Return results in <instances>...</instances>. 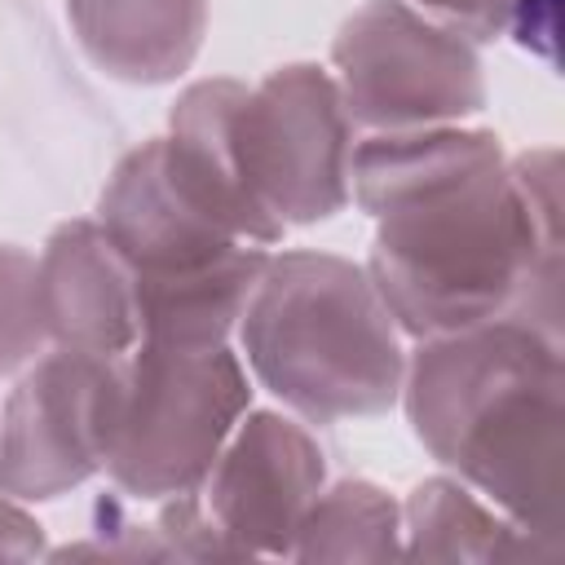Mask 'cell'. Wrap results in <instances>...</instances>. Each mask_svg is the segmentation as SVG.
<instances>
[{
    "label": "cell",
    "instance_id": "obj_5",
    "mask_svg": "<svg viewBox=\"0 0 565 565\" xmlns=\"http://www.w3.org/2000/svg\"><path fill=\"white\" fill-rule=\"evenodd\" d=\"M331 79L366 132L468 124L486 106L477 44L406 0H366L340 22Z\"/></svg>",
    "mask_w": 565,
    "mask_h": 565
},
{
    "label": "cell",
    "instance_id": "obj_13",
    "mask_svg": "<svg viewBox=\"0 0 565 565\" xmlns=\"http://www.w3.org/2000/svg\"><path fill=\"white\" fill-rule=\"evenodd\" d=\"M402 556L406 561H556L561 547L516 525L490 499H481L459 477L441 472L419 481L402 499Z\"/></svg>",
    "mask_w": 565,
    "mask_h": 565
},
{
    "label": "cell",
    "instance_id": "obj_3",
    "mask_svg": "<svg viewBox=\"0 0 565 565\" xmlns=\"http://www.w3.org/2000/svg\"><path fill=\"white\" fill-rule=\"evenodd\" d=\"M234 340L252 384L305 424L375 419L397 406L406 335L349 256L269 252Z\"/></svg>",
    "mask_w": 565,
    "mask_h": 565
},
{
    "label": "cell",
    "instance_id": "obj_9",
    "mask_svg": "<svg viewBox=\"0 0 565 565\" xmlns=\"http://www.w3.org/2000/svg\"><path fill=\"white\" fill-rule=\"evenodd\" d=\"M40 313L53 349L124 358L141 340L137 269L97 225V216L62 221L40 256Z\"/></svg>",
    "mask_w": 565,
    "mask_h": 565
},
{
    "label": "cell",
    "instance_id": "obj_20",
    "mask_svg": "<svg viewBox=\"0 0 565 565\" xmlns=\"http://www.w3.org/2000/svg\"><path fill=\"white\" fill-rule=\"evenodd\" d=\"M508 35L534 57L556 62V0H521Z\"/></svg>",
    "mask_w": 565,
    "mask_h": 565
},
{
    "label": "cell",
    "instance_id": "obj_8",
    "mask_svg": "<svg viewBox=\"0 0 565 565\" xmlns=\"http://www.w3.org/2000/svg\"><path fill=\"white\" fill-rule=\"evenodd\" d=\"M327 486V455L305 419L287 411H256L234 424L199 499L230 547V561L282 556L291 561L296 530Z\"/></svg>",
    "mask_w": 565,
    "mask_h": 565
},
{
    "label": "cell",
    "instance_id": "obj_17",
    "mask_svg": "<svg viewBox=\"0 0 565 565\" xmlns=\"http://www.w3.org/2000/svg\"><path fill=\"white\" fill-rule=\"evenodd\" d=\"M79 556H106V561H172L154 521H137L128 508H124V494H102L88 512V525L79 539L62 543V547H49L44 561H79Z\"/></svg>",
    "mask_w": 565,
    "mask_h": 565
},
{
    "label": "cell",
    "instance_id": "obj_10",
    "mask_svg": "<svg viewBox=\"0 0 565 565\" xmlns=\"http://www.w3.org/2000/svg\"><path fill=\"white\" fill-rule=\"evenodd\" d=\"M243 102H247L243 79H230V75L194 79L190 88L177 93L168 110V132L159 141H163V159L172 177L181 181V190L225 234L243 243L278 247L287 230L260 207L247 181V163H243V141H238Z\"/></svg>",
    "mask_w": 565,
    "mask_h": 565
},
{
    "label": "cell",
    "instance_id": "obj_7",
    "mask_svg": "<svg viewBox=\"0 0 565 565\" xmlns=\"http://www.w3.org/2000/svg\"><path fill=\"white\" fill-rule=\"evenodd\" d=\"M119 358L44 349L0 406V490L49 503L106 468Z\"/></svg>",
    "mask_w": 565,
    "mask_h": 565
},
{
    "label": "cell",
    "instance_id": "obj_18",
    "mask_svg": "<svg viewBox=\"0 0 565 565\" xmlns=\"http://www.w3.org/2000/svg\"><path fill=\"white\" fill-rule=\"evenodd\" d=\"M406 4H415L428 18H437L441 26L459 31L472 44L503 40L512 31L516 9H521V0H406Z\"/></svg>",
    "mask_w": 565,
    "mask_h": 565
},
{
    "label": "cell",
    "instance_id": "obj_14",
    "mask_svg": "<svg viewBox=\"0 0 565 565\" xmlns=\"http://www.w3.org/2000/svg\"><path fill=\"white\" fill-rule=\"evenodd\" d=\"M269 252L274 247L238 243L234 252H225L199 269H181V274H163V278H137L141 340H163V344H225V340H234V327L247 309V296H252Z\"/></svg>",
    "mask_w": 565,
    "mask_h": 565
},
{
    "label": "cell",
    "instance_id": "obj_19",
    "mask_svg": "<svg viewBox=\"0 0 565 565\" xmlns=\"http://www.w3.org/2000/svg\"><path fill=\"white\" fill-rule=\"evenodd\" d=\"M49 556V534L35 521V512L0 490V561H44Z\"/></svg>",
    "mask_w": 565,
    "mask_h": 565
},
{
    "label": "cell",
    "instance_id": "obj_6",
    "mask_svg": "<svg viewBox=\"0 0 565 565\" xmlns=\"http://www.w3.org/2000/svg\"><path fill=\"white\" fill-rule=\"evenodd\" d=\"M238 141L247 181L282 230L322 225L349 207L358 128L327 66L287 62L247 84Z\"/></svg>",
    "mask_w": 565,
    "mask_h": 565
},
{
    "label": "cell",
    "instance_id": "obj_11",
    "mask_svg": "<svg viewBox=\"0 0 565 565\" xmlns=\"http://www.w3.org/2000/svg\"><path fill=\"white\" fill-rule=\"evenodd\" d=\"M97 225L110 243L132 260L137 278H163L181 269H199L243 238L225 234L172 177L163 159V141L150 137L132 146L102 185Z\"/></svg>",
    "mask_w": 565,
    "mask_h": 565
},
{
    "label": "cell",
    "instance_id": "obj_2",
    "mask_svg": "<svg viewBox=\"0 0 565 565\" xmlns=\"http://www.w3.org/2000/svg\"><path fill=\"white\" fill-rule=\"evenodd\" d=\"M415 441L516 525L561 539L565 340L525 318L415 340L397 393Z\"/></svg>",
    "mask_w": 565,
    "mask_h": 565
},
{
    "label": "cell",
    "instance_id": "obj_15",
    "mask_svg": "<svg viewBox=\"0 0 565 565\" xmlns=\"http://www.w3.org/2000/svg\"><path fill=\"white\" fill-rule=\"evenodd\" d=\"M291 561H402V503L366 477L322 486L296 530Z\"/></svg>",
    "mask_w": 565,
    "mask_h": 565
},
{
    "label": "cell",
    "instance_id": "obj_16",
    "mask_svg": "<svg viewBox=\"0 0 565 565\" xmlns=\"http://www.w3.org/2000/svg\"><path fill=\"white\" fill-rule=\"evenodd\" d=\"M49 349L40 313L35 256L18 243H0V375H18Z\"/></svg>",
    "mask_w": 565,
    "mask_h": 565
},
{
    "label": "cell",
    "instance_id": "obj_4",
    "mask_svg": "<svg viewBox=\"0 0 565 565\" xmlns=\"http://www.w3.org/2000/svg\"><path fill=\"white\" fill-rule=\"evenodd\" d=\"M238 349L141 340L119 358L106 477L132 503L190 494L252 406Z\"/></svg>",
    "mask_w": 565,
    "mask_h": 565
},
{
    "label": "cell",
    "instance_id": "obj_12",
    "mask_svg": "<svg viewBox=\"0 0 565 565\" xmlns=\"http://www.w3.org/2000/svg\"><path fill=\"white\" fill-rule=\"evenodd\" d=\"M84 57L119 84H177L207 35V0H66Z\"/></svg>",
    "mask_w": 565,
    "mask_h": 565
},
{
    "label": "cell",
    "instance_id": "obj_1",
    "mask_svg": "<svg viewBox=\"0 0 565 565\" xmlns=\"http://www.w3.org/2000/svg\"><path fill=\"white\" fill-rule=\"evenodd\" d=\"M362 260L406 340L525 318L561 335V150L508 154L490 128L433 124L353 141Z\"/></svg>",
    "mask_w": 565,
    "mask_h": 565
}]
</instances>
